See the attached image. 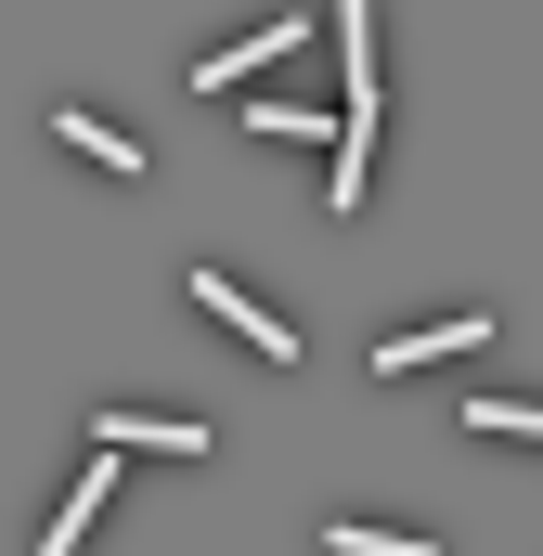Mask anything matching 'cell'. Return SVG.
<instances>
[{
	"label": "cell",
	"instance_id": "cell-5",
	"mask_svg": "<svg viewBox=\"0 0 543 556\" xmlns=\"http://www.w3.org/2000/svg\"><path fill=\"white\" fill-rule=\"evenodd\" d=\"M298 39H311V26H285V13H272L260 39H233V52H207V65H194V91H233V78H260V65H285V52H298Z\"/></svg>",
	"mask_w": 543,
	"mask_h": 556
},
{
	"label": "cell",
	"instance_id": "cell-4",
	"mask_svg": "<svg viewBox=\"0 0 543 556\" xmlns=\"http://www.w3.org/2000/svg\"><path fill=\"white\" fill-rule=\"evenodd\" d=\"M104 453H207V415H91Z\"/></svg>",
	"mask_w": 543,
	"mask_h": 556
},
{
	"label": "cell",
	"instance_id": "cell-3",
	"mask_svg": "<svg viewBox=\"0 0 543 556\" xmlns=\"http://www.w3.org/2000/svg\"><path fill=\"white\" fill-rule=\"evenodd\" d=\"M492 337V311H440V324H414V337H389L376 350V376H414V363H440V350H479Z\"/></svg>",
	"mask_w": 543,
	"mask_h": 556
},
{
	"label": "cell",
	"instance_id": "cell-6",
	"mask_svg": "<svg viewBox=\"0 0 543 556\" xmlns=\"http://www.w3.org/2000/svg\"><path fill=\"white\" fill-rule=\"evenodd\" d=\"M52 130L78 142V155H91V168H117V181H142V142H130V130H104V117H91V104H52Z\"/></svg>",
	"mask_w": 543,
	"mask_h": 556
},
{
	"label": "cell",
	"instance_id": "cell-2",
	"mask_svg": "<svg viewBox=\"0 0 543 556\" xmlns=\"http://www.w3.org/2000/svg\"><path fill=\"white\" fill-rule=\"evenodd\" d=\"M194 311H220V324H233L247 350H272V363H298V324H285V311H260V298H247L233 273H194Z\"/></svg>",
	"mask_w": 543,
	"mask_h": 556
},
{
	"label": "cell",
	"instance_id": "cell-1",
	"mask_svg": "<svg viewBox=\"0 0 543 556\" xmlns=\"http://www.w3.org/2000/svg\"><path fill=\"white\" fill-rule=\"evenodd\" d=\"M324 39H337V65H350V91H337V181H324V207H363V181H376V0H337V13H324Z\"/></svg>",
	"mask_w": 543,
	"mask_h": 556
},
{
	"label": "cell",
	"instance_id": "cell-8",
	"mask_svg": "<svg viewBox=\"0 0 543 556\" xmlns=\"http://www.w3.org/2000/svg\"><path fill=\"white\" fill-rule=\"evenodd\" d=\"M324 556H440L427 531H376V518H324Z\"/></svg>",
	"mask_w": 543,
	"mask_h": 556
},
{
	"label": "cell",
	"instance_id": "cell-9",
	"mask_svg": "<svg viewBox=\"0 0 543 556\" xmlns=\"http://www.w3.org/2000/svg\"><path fill=\"white\" fill-rule=\"evenodd\" d=\"M247 130H260V142H324L337 117H324V104H247Z\"/></svg>",
	"mask_w": 543,
	"mask_h": 556
},
{
	"label": "cell",
	"instance_id": "cell-7",
	"mask_svg": "<svg viewBox=\"0 0 543 556\" xmlns=\"http://www.w3.org/2000/svg\"><path fill=\"white\" fill-rule=\"evenodd\" d=\"M104 492H117V466H91V479L65 492V518H39V556H78V544H91V518H104Z\"/></svg>",
	"mask_w": 543,
	"mask_h": 556
},
{
	"label": "cell",
	"instance_id": "cell-10",
	"mask_svg": "<svg viewBox=\"0 0 543 556\" xmlns=\"http://www.w3.org/2000/svg\"><path fill=\"white\" fill-rule=\"evenodd\" d=\"M466 427H505V440H543V402H466Z\"/></svg>",
	"mask_w": 543,
	"mask_h": 556
}]
</instances>
